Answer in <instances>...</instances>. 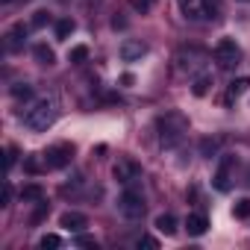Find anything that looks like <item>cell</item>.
<instances>
[{"label":"cell","instance_id":"obj_1","mask_svg":"<svg viewBox=\"0 0 250 250\" xmlns=\"http://www.w3.org/2000/svg\"><path fill=\"white\" fill-rule=\"evenodd\" d=\"M56 118H59V97H56V94H44V97L33 100V103L24 109V115H21L24 127L33 130V133H44V130H50Z\"/></svg>","mask_w":250,"mask_h":250},{"label":"cell","instance_id":"obj_2","mask_svg":"<svg viewBox=\"0 0 250 250\" xmlns=\"http://www.w3.org/2000/svg\"><path fill=\"white\" fill-rule=\"evenodd\" d=\"M156 127H159V145L162 147H180L186 133H188V121L180 112H165L156 121Z\"/></svg>","mask_w":250,"mask_h":250},{"label":"cell","instance_id":"obj_3","mask_svg":"<svg viewBox=\"0 0 250 250\" xmlns=\"http://www.w3.org/2000/svg\"><path fill=\"white\" fill-rule=\"evenodd\" d=\"M118 212L127 218V221H142V218H145V212H147L145 194H142L136 186L124 188V191H121V197H118Z\"/></svg>","mask_w":250,"mask_h":250},{"label":"cell","instance_id":"obj_4","mask_svg":"<svg viewBox=\"0 0 250 250\" xmlns=\"http://www.w3.org/2000/svg\"><path fill=\"white\" fill-rule=\"evenodd\" d=\"M71 159H74V145L59 142V145H50V147L42 153V168H47V171H59V168L71 165Z\"/></svg>","mask_w":250,"mask_h":250},{"label":"cell","instance_id":"obj_5","mask_svg":"<svg viewBox=\"0 0 250 250\" xmlns=\"http://www.w3.org/2000/svg\"><path fill=\"white\" fill-rule=\"evenodd\" d=\"M112 177H115L118 186H124V188L139 186V180H142V165L133 162V159H127V156H121V159L112 165Z\"/></svg>","mask_w":250,"mask_h":250},{"label":"cell","instance_id":"obj_6","mask_svg":"<svg viewBox=\"0 0 250 250\" xmlns=\"http://www.w3.org/2000/svg\"><path fill=\"white\" fill-rule=\"evenodd\" d=\"M212 56H215V62H218L224 71H232V68L241 62V47L235 44V39H221V42L215 44Z\"/></svg>","mask_w":250,"mask_h":250},{"label":"cell","instance_id":"obj_7","mask_svg":"<svg viewBox=\"0 0 250 250\" xmlns=\"http://www.w3.org/2000/svg\"><path fill=\"white\" fill-rule=\"evenodd\" d=\"M232 174H235V156H232V153H224L221 162H218L215 180H212L215 188H218V191H229V188H232V180H235Z\"/></svg>","mask_w":250,"mask_h":250},{"label":"cell","instance_id":"obj_8","mask_svg":"<svg viewBox=\"0 0 250 250\" xmlns=\"http://www.w3.org/2000/svg\"><path fill=\"white\" fill-rule=\"evenodd\" d=\"M200 62H206V53L197 50V47H188V50L183 47V50L177 53V68H180V71H194Z\"/></svg>","mask_w":250,"mask_h":250},{"label":"cell","instance_id":"obj_9","mask_svg":"<svg viewBox=\"0 0 250 250\" xmlns=\"http://www.w3.org/2000/svg\"><path fill=\"white\" fill-rule=\"evenodd\" d=\"M118 53H121L124 62H136V59H142V56L147 53V44H145V42H133V39H127V42L121 44Z\"/></svg>","mask_w":250,"mask_h":250},{"label":"cell","instance_id":"obj_10","mask_svg":"<svg viewBox=\"0 0 250 250\" xmlns=\"http://www.w3.org/2000/svg\"><path fill=\"white\" fill-rule=\"evenodd\" d=\"M24 42H27V27H24V24H15V27L6 33V50H9V53H18V50L24 47Z\"/></svg>","mask_w":250,"mask_h":250},{"label":"cell","instance_id":"obj_11","mask_svg":"<svg viewBox=\"0 0 250 250\" xmlns=\"http://www.w3.org/2000/svg\"><path fill=\"white\" fill-rule=\"evenodd\" d=\"M59 224H62L65 229H71V232H83V229L88 227V218H85L83 212H65V215L59 218Z\"/></svg>","mask_w":250,"mask_h":250},{"label":"cell","instance_id":"obj_12","mask_svg":"<svg viewBox=\"0 0 250 250\" xmlns=\"http://www.w3.org/2000/svg\"><path fill=\"white\" fill-rule=\"evenodd\" d=\"M186 229H188V235H203V232L209 229L206 215H200V212H188V218H186Z\"/></svg>","mask_w":250,"mask_h":250},{"label":"cell","instance_id":"obj_13","mask_svg":"<svg viewBox=\"0 0 250 250\" xmlns=\"http://www.w3.org/2000/svg\"><path fill=\"white\" fill-rule=\"evenodd\" d=\"M33 56H36V62L44 65V68L56 65V53H53V47H47V44H36V47H33Z\"/></svg>","mask_w":250,"mask_h":250},{"label":"cell","instance_id":"obj_14","mask_svg":"<svg viewBox=\"0 0 250 250\" xmlns=\"http://www.w3.org/2000/svg\"><path fill=\"white\" fill-rule=\"evenodd\" d=\"M156 229L165 232V235H177V218H174L171 212H162V215L156 218Z\"/></svg>","mask_w":250,"mask_h":250},{"label":"cell","instance_id":"obj_15","mask_svg":"<svg viewBox=\"0 0 250 250\" xmlns=\"http://www.w3.org/2000/svg\"><path fill=\"white\" fill-rule=\"evenodd\" d=\"M21 197H24V200H30V203H39V200H44V188H42V186H36V183H30V186H24V188H21Z\"/></svg>","mask_w":250,"mask_h":250},{"label":"cell","instance_id":"obj_16","mask_svg":"<svg viewBox=\"0 0 250 250\" xmlns=\"http://www.w3.org/2000/svg\"><path fill=\"white\" fill-rule=\"evenodd\" d=\"M221 9H224V0H203L200 15H206V18H218V15H221Z\"/></svg>","mask_w":250,"mask_h":250},{"label":"cell","instance_id":"obj_17","mask_svg":"<svg viewBox=\"0 0 250 250\" xmlns=\"http://www.w3.org/2000/svg\"><path fill=\"white\" fill-rule=\"evenodd\" d=\"M209 85H212V77H209V74H200V77H194V83H191V94L203 97V94L209 91Z\"/></svg>","mask_w":250,"mask_h":250},{"label":"cell","instance_id":"obj_18","mask_svg":"<svg viewBox=\"0 0 250 250\" xmlns=\"http://www.w3.org/2000/svg\"><path fill=\"white\" fill-rule=\"evenodd\" d=\"M247 85H250V80H247V77H238V80H232V83H229V88H227V100H232V97L244 94V91H247Z\"/></svg>","mask_w":250,"mask_h":250},{"label":"cell","instance_id":"obj_19","mask_svg":"<svg viewBox=\"0 0 250 250\" xmlns=\"http://www.w3.org/2000/svg\"><path fill=\"white\" fill-rule=\"evenodd\" d=\"M74 30H77V21H74V18H62V21H56V39H68Z\"/></svg>","mask_w":250,"mask_h":250},{"label":"cell","instance_id":"obj_20","mask_svg":"<svg viewBox=\"0 0 250 250\" xmlns=\"http://www.w3.org/2000/svg\"><path fill=\"white\" fill-rule=\"evenodd\" d=\"M232 215H235L238 221H247V218H250V197H241V200L232 206Z\"/></svg>","mask_w":250,"mask_h":250},{"label":"cell","instance_id":"obj_21","mask_svg":"<svg viewBox=\"0 0 250 250\" xmlns=\"http://www.w3.org/2000/svg\"><path fill=\"white\" fill-rule=\"evenodd\" d=\"M12 97L30 100V97H33V85H30V83H15V85H12Z\"/></svg>","mask_w":250,"mask_h":250},{"label":"cell","instance_id":"obj_22","mask_svg":"<svg viewBox=\"0 0 250 250\" xmlns=\"http://www.w3.org/2000/svg\"><path fill=\"white\" fill-rule=\"evenodd\" d=\"M39 247H42V250H56V247H62V238L53 235V232H47V235L39 238Z\"/></svg>","mask_w":250,"mask_h":250},{"label":"cell","instance_id":"obj_23","mask_svg":"<svg viewBox=\"0 0 250 250\" xmlns=\"http://www.w3.org/2000/svg\"><path fill=\"white\" fill-rule=\"evenodd\" d=\"M68 59H71L74 65H83V62L88 59V47H85V44H80V47H74V50L68 53Z\"/></svg>","mask_w":250,"mask_h":250},{"label":"cell","instance_id":"obj_24","mask_svg":"<svg viewBox=\"0 0 250 250\" xmlns=\"http://www.w3.org/2000/svg\"><path fill=\"white\" fill-rule=\"evenodd\" d=\"M130 6H133L136 12H142V15H145V12H150V9L156 6V0H130Z\"/></svg>","mask_w":250,"mask_h":250},{"label":"cell","instance_id":"obj_25","mask_svg":"<svg viewBox=\"0 0 250 250\" xmlns=\"http://www.w3.org/2000/svg\"><path fill=\"white\" fill-rule=\"evenodd\" d=\"M44 24H50V12H44V9H42V12H36V15H33V21H30V27H36V30H42Z\"/></svg>","mask_w":250,"mask_h":250},{"label":"cell","instance_id":"obj_26","mask_svg":"<svg viewBox=\"0 0 250 250\" xmlns=\"http://www.w3.org/2000/svg\"><path fill=\"white\" fill-rule=\"evenodd\" d=\"M180 6H183L186 18H197V9H194V0H180Z\"/></svg>","mask_w":250,"mask_h":250},{"label":"cell","instance_id":"obj_27","mask_svg":"<svg viewBox=\"0 0 250 250\" xmlns=\"http://www.w3.org/2000/svg\"><path fill=\"white\" fill-rule=\"evenodd\" d=\"M15 162H18V150L15 147H6V171H12Z\"/></svg>","mask_w":250,"mask_h":250},{"label":"cell","instance_id":"obj_28","mask_svg":"<svg viewBox=\"0 0 250 250\" xmlns=\"http://www.w3.org/2000/svg\"><path fill=\"white\" fill-rule=\"evenodd\" d=\"M77 247H91V250H97V241H94V238H88V235H83V232H80V235H77Z\"/></svg>","mask_w":250,"mask_h":250},{"label":"cell","instance_id":"obj_29","mask_svg":"<svg viewBox=\"0 0 250 250\" xmlns=\"http://www.w3.org/2000/svg\"><path fill=\"white\" fill-rule=\"evenodd\" d=\"M139 247H150V250H156V247H159V241H156V238H150V235H142V238H139Z\"/></svg>","mask_w":250,"mask_h":250},{"label":"cell","instance_id":"obj_30","mask_svg":"<svg viewBox=\"0 0 250 250\" xmlns=\"http://www.w3.org/2000/svg\"><path fill=\"white\" fill-rule=\"evenodd\" d=\"M9 203H12V186L6 183L3 186V203H0V206H9Z\"/></svg>","mask_w":250,"mask_h":250},{"label":"cell","instance_id":"obj_31","mask_svg":"<svg viewBox=\"0 0 250 250\" xmlns=\"http://www.w3.org/2000/svg\"><path fill=\"white\" fill-rule=\"evenodd\" d=\"M215 147H218V142H209V139H206V142H203V145H200V150H203V153H206V156H209V153H212V150H215Z\"/></svg>","mask_w":250,"mask_h":250},{"label":"cell","instance_id":"obj_32","mask_svg":"<svg viewBox=\"0 0 250 250\" xmlns=\"http://www.w3.org/2000/svg\"><path fill=\"white\" fill-rule=\"evenodd\" d=\"M3 3H12V0H3Z\"/></svg>","mask_w":250,"mask_h":250},{"label":"cell","instance_id":"obj_33","mask_svg":"<svg viewBox=\"0 0 250 250\" xmlns=\"http://www.w3.org/2000/svg\"><path fill=\"white\" fill-rule=\"evenodd\" d=\"M241 3H247V0H241Z\"/></svg>","mask_w":250,"mask_h":250}]
</instances>
